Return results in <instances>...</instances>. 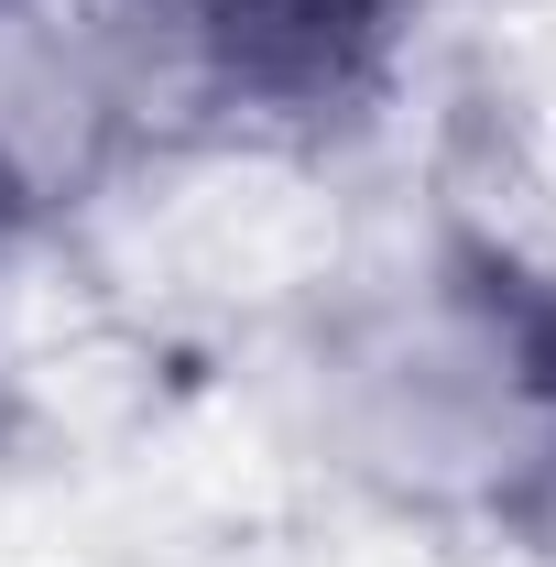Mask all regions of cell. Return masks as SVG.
<instances>
[{
    "label": "cell",
    "mask_w": 556,
    "mask_h": 567,
    "mask_svg": "<svg viewBox=\"0 0 556 567\" xmlns=\"http://www.w3.org/2000/svg\"><path fill=\"white\" fill-rule=\"evenodd\" d=\"M436 0H153L175 99L229 121H349L415 55Z\"/></svg>",
    "instance_id": "1"
}]
</instances>
